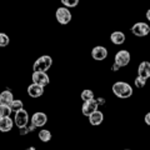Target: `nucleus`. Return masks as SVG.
<instances>
[{
    "instance_id": "f257e3e1",
    "label": "nucleus",
    "mask_w": 150,
    "mask_h": 150,
    "mask_svg": "<svg viewBox=\"0 0 150 150\" xmlns=\"http://www.w3.org/2000/svg\"><path fill=\"white\" fill-rule=\"evenodd\" d=\"M111 90L119 99H129L133 95V86L125 81H116L112 84Z\"/></svg>"
},
{
    "instance_id": "f03ea898",
    "label": "nucleus",
    "mask_w": 150,
    "mask_h": 150,
    "mask_svg": "<svg viewBox=\"0 0 150 150\" xmlns=\"http://www.w3.org/2000/svg\"><path fill=\"white\" fill-rule=\"evenodd\" d=\"M53 65V58L50 55H43L35 60L33 65V70L38 73H46Z\"/></svg>"
},
{
    "instance_id": "7ed1b4c3",
    "label": "nucleus",
    "mask_w": 150,
    "mask_h": 150,
    "mask_svg": "<svg viewBox=\"0 0 150 150\" xmlns=\"http://www.w3.org/2000/svg\"><path fill=\"white\" fill-rule=\"evenodd\" d=\"M55 18H56V20H58L59 24L67 25V24H69V23L71 21V13H70V10L68 8L60 6V8L56 9Z\"/></svg>"
},
{
    "instance_id": "20e7f679",
    "label": "nucleus",
    "mask_w": 150,
    "mask_h": 150,
    "mask_svg": "<svg viewBox=\"0 0 150 150\" xmlns=\"http://www.w3.org/2000/svg\"><path fill=\"white\" fill-rule=\"evenodd\" d=\"M131 33L133 35L138 36V38H144L150 34V25H148L144 21H139L131 26Z\"/></svg>"
},
{
    "instance_id": "39448f33",
    "label": "nucleus",
    "mask_w": 150,
    "mask_h": 150,
    "mask_svg": "<svg viewBox=\"0 0 150 150\" xmlns=\"http://www.w3.org/2000/svg\"><path fill=\"white\" fill-rule=\"evenodd\" d=\"M14 123H15V125L19 129L28 126V123H29V114H28V111L25 109L16 111L15 116H14Z\"/></svg>"
},
{
    "instance_id": "423d86ee",
    "label": "nucleus",
    "mask_w": 150,
    "mask_h": 150,
    "mask_svg": "<svg viewBox=\"0 0 150 150\" xmlns=\"http://www.w3.org/2000/svg\"><path fill=\"white\" fill-rule=\"evenodd\" d=\"M130 60H131V56H130V53L128 50H119L115 55L114 63L118 65V67L124 68L130 63Z\"/></svg>"
},
{
    "instance_id": "0eeeda50",
    "label": "nucleus",
    "mask_w": 150,
    "mask_h": 150,
    "mask_svg": "<svg viewBox=\"0 0 150 150\" xmlns=\"http://www.w3.org/2000/svg\"><path fill=\"white\" fill-rule=\"evenodd\" d=\"M31 80H33V84H36V85H40L43 88L49 85V83H50V79H49L48 74L46 73H38V71L33 73Z\"/></svg>"
},
{
    "instance_id": "6e6552de",
    "label": "nucleus",
    "mask_w": 150,
    "mask_h": 150,
    "mask_svg": "<svg viewBox=\"0 0 150 150\" xmlns=\"http://www.w3.org/2000/svg\"><path fill=\"white\" fill-rule=\"evenodd\" d=\"M48 123V115L43 111H36L31 116V125H34L35 128H41Z\"/></svg>"
},
{
    "instance_id": "1a4fd4ad",
    "label": "nucleus",
    "mask_w": 150,
    "mask_h": 150,
    "mask_svg": "<svg viewBox=\"0 0 150 150\" xmlns=\"http://www.w3.org/2000/svg\"><path fill=\"white\" fill-rule=\"evenodd\" d=\"M98 108H99V104H98L96 99L90 100V101H85L83 104V106H81V112H83V115H85V116L89 118L91 114H94L95 111L99 110Z\"/></svg>"
},
{
    "instance_id": "9d476101",
    "label": "nucleus",
    "mask_w": 150,
    "mask_h": 150,
    "mask_svg": "<svg viewBox=\"0 0 150 150\" xmlns=\"http://www.w3.org/2000/svg\"><path fill=\"white\" fill-rule=\"evenodd\" d=\"M108 56V49L105 46H101V45H98L95 48H93L91 50V58L96 62H101V60L106 59Z\"/></svg>"
},
{
    "instance_id": "9b49d317",
    "label": "nucleus",
    "mask_w": 150,
    "mask_h": 150,
    "mask_svg": "<svg viewBox=\"0 0 150 150\" xmlns=\"http://www.w3.org/2000/svg\"><path fill=\"white\" fill-rule=\"evenodd\" d=\"M44 94V88L40 85H36V84H30L28 86V95L30 98H34V99H38Z\"/></svg>"
},
{
    "instance_id": "f8f14e48",
    "label": "nucleus",
    "mask_w": 150,
    "mask_h": 150,
    "mask_svg": "<svg viewBox=\"0 0 150 150\" xmlns=\"http://www.w3.org/2000/svg\"><path fill=\"white\" fill-rule=\"evenodd\" d=\"M138 76L145 79V80H148L150 78V63L149 62H142L139 64Z\"/></svg>"
},
{
    "instance_id": "ddd939ff",
    "label": "nucleus",
    "mask_w": 150,
    "mask_h": 150,
    "mask_svg": "<svg viewBox=\"0 0 150 150\" xmlns=\"http://www.w3.org/2000/svg\"><path fill=\"white\" fill-rule=\"evenodd\" d=\"M13 101H14V95L10 90H3L0 93V105L10 106Z\"/></svg>"
},
{
    "instance_id": "4468645a",
    "label": "nucleus",
    "mask_w": 150,
    "mask_h": 150,
    "mask_svg": "<svg viewBox=\"0 0 150 150\" xmlns=\"http://www.w3.org/2000/svg\"><path fill=\"white\" fill-rule=\"evenodd\" d=\"M14 126V120L9 116V118H3L0 119V131H3V133H8V131H10Z\"/></svg>"
},
{
    "instance_id": "2eb2a0df",
    "label": "nucleus",
    "mask_w": 150,
    "mask_h": 150,
    "mask_svg": "<svg viewBox=\"0 0 150 150\" xmlns=\"http://www.w3.org/2000/svg\"><path fill=\"white\" fill-rule=\"evenodd\" d=\"M103 120H104V114H103L100 110L95 111L94 114H91L90 116H89V123H90L93 126L100 125L103 123Z\"/></svg>"
},
{
    "instance_id": "dca6fc26",
    "label": "nucleus",
    "mask_w": 150,
    "mask_h": 150,
    "mask_svg": "<svg viewBox=\"0 0 150 150\" xmlns=\"http://www.w3.org/2000/svg\"><path fill=\"white\" fill-rule=\"evenodd\" d=\"M110 41L115 45H121L125 43V34L123 31H114L110 35Z\"/></svg>"
},
{
    "instance_id": "f3484780",
    "label": "nucleus",
    "mask_w": 150,
    "mask_h": 150,
    "mask_svg": "<svg viewBox=\"0 0 150 150\" xmlns=\"http://www.w3.org/2000/svg\"><path fill=\"white\" fill-rule=\"evenodd\" d=\"M38 137H39V139L43 143H48V142H50V140H51V131L48 130V129H43V130L39 131Z\"/></svg>"
},
{
    "instance_id": "a211bd4d",
    "label": "nucleus",
    "mask_w": 150,
    "mask_h": 150,
    "mask_svg": "<svg viewBox=\"0 0 150 150\" xmlns=\"http://www.w3.org/2000/svg\"><path fill=\"white\" fill-rule=\"evenodd\" d=\"M81 100L85 103V101H90V100H94V91L90 90V89H85V90L81 91Z\"/></svg>"
},
{
    "instance_id": "6ab92c4d",
    "label": "nucleus",
    "mask_w": 150,
    "mask_h": 150,
    "mask_svg": "<svg viewBox=\"0 0 150 150\" xmlns=\"http://www.w3.org/2000/svg\"><path fill=\"white\" fill-rule=\"evenodd\" d=\"M11 109L10 106H6V105H0V119L3 118H9L11 115Z\"/></svg>"
},
{
    "instance_id": "aec40b11",
    "label": "nucleus",
    "mask_w": 150,
    "mask_h": 150,
    "mask_svg": "<svg viewBox=\"0 0 150 150\" xmlns=\"http://www.w3.org/2000/svg\"><path fill=\"white\" fill-rule=\"evenodd\" d=\"M23 100H20V99H14V101L11 103V105H10V109H11V111H19V110H21V109H24L23 108Z\"/></svg>"
},
{
    "instance_id": "412c9836",
    "label": "nucleus",
    "mask_w": 150,
    "mask_h": 150,
    "mask_svg": "<svg viewBox=\"0 0 150 150\" xmlns=\"http://www.w3.org/2000/svg\"><path fill=\"white\" fill-rule=\"evenodd\" d=\"M10 43V38L5 33H0V48H5Z\"/></svg>"
},
{
    "instance_id": "4be33fe9",
    "label": "nucleus",
    "mask_w": 150,
    "mask_h": 150,
    "mask_svg": "<svg viewBox=\"0 0 150 150\" xmlns=\"http://www.w3.org/2000/svg\"><path fill=\"white\" fill-rule=\"evenodd\" d=\"M62 4L65 8H75L79 4V0H62Z\"/></svg>"
},
{
    "instance_id": "5701e85b",
    "label": "nucleus",
    "mask_w": 150,
    "mask_h": 150,
    "mask_svg": "<svg viewBox=\"0 0 150 150\" xmlns=\"http://www.w3.org/2000/svg\"><path fill=\"white\" fill-rule=\"evenodd\" d=\"M134 84H135V86H137L138 89H142V88H144L145 85H146V80L145 79H143V78H137L134 80Z\"/></svg>"
},
{
    "instance_id": "b1692460",
    "label": "nucleus",
    "mask_w": 150,
    "mask_h": 150,
    "mask_svg": "<svg viewBox=\"0 0 150 150\" xmlns=\"http://www.w3.org/2000/svg\"><path fill=\"white\" fill-rule=\"evenodd\" d=\"M19 133H20V135H26L28 133H30V130L28 126H25V128H21V129H19Z\"/></svg>"
},
{
    "instance_id": "393cba45",
    "label": "nucleus",
    "mask_w": 150,
    "mask_h": 150,
    "mask_svg": "<svg viewBox=\"0 0 150 150\" xmlns=\"http://www.w3.org/2000/svg\"><path fill=\"white\" fill-rule=\"evenodd\" d=\"M144 121H145V124H146V125H149V126H150V111L148 112V114H145Z\"/></svg>"
},
{
    "instance_id": "a878e982",
    "label": "nucleus",
    "mask_w": 150,
    "mask_h": 150,
    "mask_svg": "<svg viewBox=\"0 0 150 150\" xmlns=\"http://www.w3.org/2000/svg\"><path fill=\"white\" fill-rule=\"evenodd\" d=\"M119 69H120V67H118V65H116V64L114 63V65H112V68H111V70H112V71H118Z\"/></svg>"
},
{
    "instance_id": "bb28decb",
    "label": "nucleus",
    "mask_w": 150,
    "mask_h": 150,
    "mask_svg": "<svg viewBox=\"0 0 150 150\" xmlns=\"http://www.w3.org/2000/svg\"><path fill=\"white\" fill-rule=\"evenodd\" d=\"M96 101H98V104H99V105L105 104V100H104V99H101V98H99V99H96Z\"/></svg>"
},
{
    "instance_id": "cd10ccee",
    "label": "nucleus",
    "mask_w": 150,
    "mask_h": 150,
    "mask_svg": "<svg viewBox=\"0 0 150 150\" xmlns=\"http://www.w3.org/2000/svg\"><path fill=\"white\" fill-rule=\"evenodd\" d=\"M146 19H148V20L150 21V9H149V10L146 11Z\"/></svg>"
},
{
    "instance_id": "c85d7f7f",
    "label": "nucleus",
    "mask_w": 150,
    "mask_h": 150,
    "mask_svg": "<svg viewBox=\"0 0 150 150\" xmlns=\"http://www.w3.org/2000/svg\"><path fill=\"white\" fill-rule=\"evenodd\" d=\"M25 150H36V149H35V146H29V148H26Z\"/></svg>"
},
{
    "instance_id": "c756f323",
    "label": "nucleus",
    "mask_w": 150,
    "mask_h": 150,
    "mask_svg": "<svg viewBox=\"0 0 150 150\" xmlns=\"http://www.w3.org/2000/svg\"><path fill=\"white\" fill-rule=\"evenodd\" d=\"M125 150H130V149H125Z\"/></svg>"
}]
</instances>
